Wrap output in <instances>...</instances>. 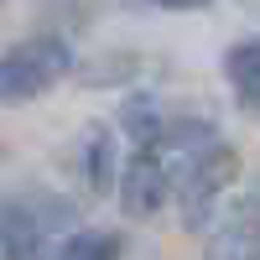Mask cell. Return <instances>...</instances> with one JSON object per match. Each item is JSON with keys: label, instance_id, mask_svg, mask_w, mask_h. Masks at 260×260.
Instances as JSON below:
<instances>
[{"label": "cell", "instance_id": "obj_1", "mask_svg": "<svg viewBox=\"0 0 260 260\" xmlns=\"http://www.w3.org/2000/svg\"><path fill=\"white\" fill-rule=\"evenodd\" d=\"M73 68V52L62 47L57 37H31L16 42L0 62V89H6V104H26L37 94H47L52 83H62Z\"/></svg>", "mask_w": 260, "mask_h": 260}, {"label": "cell", "instance_id": "obj_2", "mask_svg": "<svg viewBox=\"0 0 260 260\" xmlns=\"http://www.w3.org/2000/svg\"><path fill=\"white\" fill-rule=\"evenodd\" d=\"M234 172H240V161H234V151L219 136L187 161L182 182H177V208H182V224L187 229H203L208 224V213H213V203L224 198V187L234 182Z\"/></svg>", "mask_w": 260, "mask_h": 260}, {"label": "cell", "instance_id": "obj_3", "mask_svg": "<svg viewBox=\"0 0 260 260\" xmlns=\"http://www.w3.org/2000/svg\"><path fill=\"white\" fill-rule=\"evenodd\" d=\"M73 208L62 198H11L6 203V224H0V234H6V255H37L42 240H47V229L68 224Z\"/></svg>", "mask_w": 260, "mask_h": 260}, {"label": "cell", "instance_id": "obj_4", "mask_svg": "<svg viewBox=\"0 0 260 260\" xmlns=\"http://www.w3.org/2000/svg\"><path fill=\"white\" fill-rule=\"evenodd\" d=\"M172 172H167V161L156 156V151H151V141L136 151V156L125 161V172H120V203L130 208V213H156L167 198H172Z\"/></svg>", "mask_w": 260, "mask_h": 260}, {"label": "cell", "instance_id": "obj_5", "mask_svg": "<svg viewBox=\"0 0 260 260\" xmlns=\"http://www.w3.org/2000/svg\"><path fill=\"white\" fill-rule=\"evenodd\" d=\"M83 177H89L94 192H110L120 182V172H115V141H110L104 125H94L89 136H83Z\"/></svg>", "mask_w": 260, "mask_h": 260}, {"label": "cell", "instance_id": "obj_6", "mask_svg": "<svg viewBox=\"0 0 260 260\" xmlns=\"http://www.w3.org/2000/svg\"><path fill=\"white\" fill-rule=\"evenodd\" d=\"M224 73H229V83H234V94H240L245 104H255V110H260V42L229 47Z\"/></svg>", "mask_w": 260, "mask_h": 260}, {"label": "cell", "instance_id": "obj_7", "mask_svg": "<svg viewBox=\"0 0 260 260\" xmlns=\"http://www.w3.org/2000/svg\"><path fill=\"white\" fill-rule=\"evenodd\" d=\"M120 250H125L120 234H99V229H78V234H68V240L57 245L62 260H110Z\"/></svg>", "mask_w": 260, "mask_h": 260}, {"label": "cell", "instance_id": "obj_8", "mask_svg": "<svg viewBox=\"0 0 260 260\" xmlns=\"http://www.w3.org/2000/svg\"><path fill=\"white\" fill-rule=\"evenodd\" d=\"M151 6H172V11H192V6H208V0H151Z\"/></svg>", "mask_w": 260, "mask_h": 260}]
</instances>
